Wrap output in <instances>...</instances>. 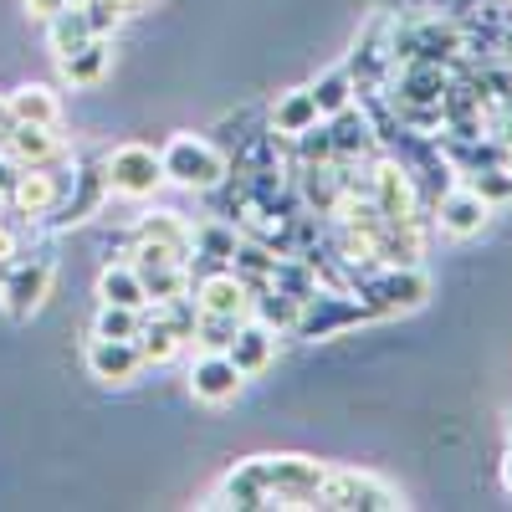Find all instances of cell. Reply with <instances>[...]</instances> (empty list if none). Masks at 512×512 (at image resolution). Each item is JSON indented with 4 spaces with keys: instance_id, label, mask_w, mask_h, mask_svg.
I'll use <instances>...</instances> for the list:
<instances>
[{
    "instance_id": "cell-36",
    "label": "cell",
    "mask_w": 512,
    "mask_h": 512,
    "mask_svg": "<svg viewBox=\"0 0 512 512\" xmlns=\"http://www.w3.org/2000/svg\"><path fill=\"white\" fill-rule=\"evenodd\" d=\"M502 487L512 492V451H507V461H502Z\"/></svg>"
},
{
    "instance_id": "cell-12",
    "label": "cell",
    "mask_w": 512,
    "mask_h": 512,
    "mask_svg": "<svg viewBox=\"0 0 512 512\" xmlns=\"http://www.w3.org/2000/svg\"><path fill=\"white\" fill-rule=\"evenodd\" d=\"M487 221H492V205L472 190V185H451L441 200H436V226H441V236H451V241H472V236H482L487 231Z\"/></svg>"
},
{
    "instance_id": "cell-32",
    "label": "cell",
    "mask_w": 512,
    "mask_h": 512,
    "mask_svg": "<svg viewBox=\"0 0 512 512\" xmlns=\"http://www.w3.org/2000/svg\"><path fill=\"white\" fill-rule=\"evenodd\" d=\"M21 6H26V16H31V21H41V26H47V21H52L62 6H72V0H21Z\"/></svg>"
},
{
    "instance_id": "cell-19",
    "label": "cell",
    "mask_w": 512,
    "mask_h": 512,
    "mask_svg": "<svg viewBox=\"0 0 512 512\" xmlns=\"http://www.w3.org/2000/svg\"><path fill=\"white\" fill-rule=\"evenodd\" d=\"M6 103H11V118L16 123L62 128V98H57V88H47V82H21V88L6 93Z\"/></svg>"
},
{
    "instance_id": "cell-11",
    "label": "cell",
    "mask_w": 512,
    "mask_h": 512,
    "mask_svg": "<svg viewBox=\"0 0 512 512\" xmlns=\"http://www.w3.org/2000/svg\"><path fill=\"white\" fill-rule=\"evenodd\" d=\"M0 154H6L16 169H36V164L72 159V144L47 123H11L6 134H0Z\"/></svg>"
},
{
    "instance_id": "cell-7",
    "label": "cell",
    "mask_w": 512,
    "mask_h": 512,
    "mask_svg": "<svg viewBox=\"0 0 512 512\" xmlns=\"http://www.w3.org/2000/svg\"><path fill=\"white\" fill-rule=\"evenodd\" d=\"M364 318H374L369 313V303L359 292H313L308 303H303V313H297V338H333V333H344V328H354V323H364Z\"/></svg>"
},
{
    "instance_id": "cell-1",
    "label": "cell",
    "mask_w": 512,
    "mask_h": 512,
    "mask_svg": "<svg viewBox=\"0 0 512 512\" xmlns=\"http://www.w3.org/2000/svg\"><path fill=\"white\" fill-rule=\"evenodd\" d=\"M159 164H164V185H180V190H221L226 175H231V159L200 134L164 139Z\"/></svg>"
},
{
    "instance_id": "cell-17",
    "label": "cell",
    "mask_w": 512,
    "mask_h": 512,
    "mask_svg": "<svg viewBox=\"0 0 512 512\" xmlns=\"http://www.w3.org/2000/svg\"><path fill=\"white\" fill-rule=\"evenodd\" d=\"M57 67H62V82H67V88H98V82L108 77V67H113V36L82 41V47H77L72 57H62Z\"/></svg>"
},
{
    "instance_id": "cell-18",
    "label": "cell",
    "mask_w": 512,
    "mask_h": 512,
    "mask_svg": "<svg viewBox=\"0 0 512 512\" xmlns=\"http://www.w3.org/2000/svg\"><path fill=\"white\" fill-rule=\"evenodd\" d=\"M323 123H328V134H333V159H369L374 154V123L354 103L344 113L323 118Z\"/></svg>"
},
{
    "instance_id": "cell-37",
    "label": "cell",
    "mask_w": 512,
    "mask_h": 512,
    "mask_svg": "<svg viewBox=\"0 0 512 512\" xmlns=\"http://www.w3.org/2000/svg\"><path fill=\"white\" fill-rule=\"evenodd\" d=\"M72 6H82V0H72Z\"/></svg>"
},
{
    "instance_id": "cell-16",
    "label": "cell",
    "mask_w": 512,
    "mask_h": 512,
    "mask_svg": "<svg viewBox=\"0 0 512 512\" xmlns=\"http://www.w3.org/2000/svg\"><path fill=\"white\" fill-rule=\"evenodd\" d=\"M272 349H277V333L262 323V318H246V323H236V338L226 344V354H231V364L251 379V374H262L267 364H272Z\"/></svg>"
},
{
    "instance_id": "cell-6",
    "label": "cell",
    "mask_w": 512,
    "mask_h": 512,
    "mask_svg": "<svg viewBox=\"0 0 512 512\" xmlns=\"http://www.w3.org/2000/svg\"><path fill=\"white\" fill-rule=\"evenodd\" d=\"M67 159L62 164H36V169H16V185L6 195V205L26 221H47L57 216V205L67 200Z\"/></svg>"
},
{
    "instance_id": "cell-35",
    "label": "cell",
    "mask_w": 512,
    "mask_h": 512,
    "mask_svg": "<svg viewBox=\"0 0 512 512\" xmlns=\"http://www.w3.org/2000/svg\"><path fill=\"white\" fill-rule=\"evenodd\" d=\"M502 139L512 144V98H507V113H502Z\"/></svg>"
},
{
    "instance_id": "cell-5",
    "label": "cell",
    "mask_w": 512,
    "mask_h": 512,
    "mask_svg": "<svg viewBox=\"0 0 512 512\" xmlns=\"http://www.w3.org/2000/svg\"><path fill=\"white\" fill-rule=\"evenodd\" d=\"M103 185L118 200H149L164 185L159 149H149V144H118V149H108L103 154Z\"/></svg>"
},
{
    "instance_id": "cell-29",
    "label": "cell",
    "mask_w": 512,
    "mask_h": 512,
    "mask_svg": "<svg viewBox=\"0 0 512 512\" xmlns=\"http://www.w3.org/2000/svg\"><path fill=\"white\" fill-rule=\"evenodd\" d=\"M144 323V308H118V303H98V318H93V333L98 338H134Z\"/></svg>"
},
{
    "instance_id": "cell-2",
    "label": "cell",
    "mask_w": 512,
    "mask_h": 512,
    "mask_svg": "<svg viewBox=\"0 0 512 512\" xmlns=\"http://www.w3.org/2000/svg\"><path fill=\"white\" fill-rule=\"evenodd\" d=\"M267 507H318V482L328 466L313 456H251Z\"/></svg>"
},
{
    "instance_id": "cell-4",
    "label": "cell",
    "mask_w": 512,
    "mask_h": 512,
    "mask_svg": "<svg viewBox=\"0 0 512 512\" xmlns=\"http://www.w3.org/2000/svg\"><path fill=\"white\" fill-rule=\"evenodd\" d=\"M354 292L369 303L374 318L379 313H410L431 297V277H425L420 267H369V272H359Z\"/></svg>"
},
{
    "instance_id": "cell-26",
    "label": "cell",
    "mask_w": 512,
    "mask_h": 512,
    "mask_svg": "<svg viewBox=\"0 0 512 512\" xmlns=\"http://www.w3.org/2000/svg\"><path fill=\"white\" fill-rule=\"evenodd\" d=\"M308 93H313V103H318V118H333V113H344V108L354 103L359 82H354L349 67H333V72H323V77L313 82Z\"/></svg>"
},
{
    "instance_id": "cell-28",
    "label": "cell",
    "mask_w": 512,
    "mask_h": 512,
    "mask_svg": "<svg viewBox=\"0 0 512 512\" xmlns=\"http://www.w3.org/2000/svg\"><path fill=\"white\" fill-rule=\"evenodd\" d=\"M466 185H472L487 205L512 200V169L507 164H482V169H466Z\"/></svg>"
},
{
    "instance_id": "cell-25",
    "label": "cell",
    "mask_w": 512,
    "mask_h": 512,
    "mask_svg": "<svg viewBox=\"0 0 512 512\" xmlns=\"http://www.w3.org/2000/svg\"><path fill=\"white\" fill-rule=\"evenodd\" d=\"M297 313H303V297H292L282 287H262V292H256V303H251V318H262L272 333H292Z\"/></svg>"
},
{
    "instance_id": "cell-34",
    "label": "cell",
    "mask_w": 512,
    "mask_h": 512,
    "mask_svg": "<svg viewBox=\"0 0 512 512\" xmlns=\"http://www.w3.org/2000/svg\"><path fill=\"white\" fill-rule=\"evenodd\" d=\"M11 123H16V118H11V103H6V98H0V134H6V128H11Z\"/></svg>"
},
{
    "instance_id": "cell-21",
    "label": "cell",
    "mask_w": 512,
    "mask_h": 512,
    "mask_svg": "<svg viewBox=\"0 0 512 512\" xmlns=\"http://www.w3.org/2000/svg\"><path fill=\"white\" fill-rule=\"evenodd\" d=\"M98 303H118V308H149L144 277L134 272V262H108L98 272Z\"/></svg>"
},
{
    "instance_id": "cell-23",
    "label": "cell",
    "mask_w": 512,
    "mask_h": 512,
    "mask_svg": "<svg viewBox=\"0 0 512 512\" xmlns=\"http://www.w3.org/2000/svg\"><path fill=\"white\" fill-rule=\"evenodd\" d=\"M318 123V103H313V93L308 88H292V93H282L277 103H272V134L277 139H297L303 128H313Z\"/></svg>"
},
{
    "instance_id": "cell-9",
    "label": "cell",
    "mask_w": 512,
    "mask_h": 512,
    "mask_svg": "<svg viewBox=\"0 0 512 512\" xmlns=\"http://www.w3.org/2000/svg\"><path fill=\"white\" fill-rule=\"evenodd\" d=\"M190 297L205 318H231V323L251 318V303H256L251 282L236 267H210L200 282H190Z\"/></svg>"
},
{
    "instance_id": "cell-31",
    "label": "cell",
    "mask_w": 512,
    "mask_h": 512,
    "mask_svg": "<svg viewBox=\"0 0 512 512\" xmlns=\"http://www.w3.org/2000/svg\"><path fill=\"white\" fill-rule=\"evenodd\" d=\"M82 11H88V26H93V36H113V31L128 21V11H118L113 0H82Z\"/></svg>"
},
{
    "instance_id": "cell-3",
    "label": "cell",
    "mask_w": 512,
    "mask_h": 512,
    "mask_svg": "<svg viewBox=\"0 0 512 512\" xmlns=\"http://www.w3.org/2000/svg\"><path fill=\"white\" fill-rule=\"evenodd\" d=\"M318 507H333V512H354V507H369V512H395L405 507V497L379 482L374 472H354V466H328L323 482H318Z\"/></svg>"
},
{
    "instance_id": "cell-13",
    "label": "cell",
    "mask_w": 512,
    "mask_h": 512,
    "mask_svg": "<svg viewBox=\"0 0 512 512\" xmlns=\"http://www.w3.org/2000/svg\"><path fill=\"white\" fill-rule=\"evenodd\" d=\"M82 364L98 384H134L144 374V359H139V344L134 338H88V349H82Z\"/></svg>"
},
{
    "instance_id": "cell-10",
    "label": "cell",
    "mask_w": 512,
    "mask_h": 512,
    "mask_svg": "<svg viewBox=\"0 0 512 512\" xmlns=\"http://www.w3.org/2000/svg\"><path fill=\"white\" fill-rule=\"evenodd\" d=\"M369 200L379 205L384 221H420V195H415V180L410 169L395 164V159H369Z\"/></svg>"
},
{
    "instance_id": "cell-38",
    "label": "cell",
    "mask_w": 512,
    "mask_h": 512,
    "mask_svg": "<svg viewBox=\"0 0 512 512\" xmlns=\"http://www.w3.org/2000/svg\"><path fill=\"white\" fill-rule=\"evenodd\" d=\"M502 6H512V0H502Z\"/></svg>"
},
{
    "instance_id": "cell-33",
    "label": "cell",
    "mask_w": 512,
    "mask_h": 512,
    "mask_svg": "<svg viewBox=\"0 0 512 512\" xmlns=\"http://www.w3.org/2000/svg\"><path fill=\"white\" fill-rule=\"evenodd\" d=\"M113 6H118V11H128V16H139V11H149V6H154V0H113Z\"/></svg>"
},
{
    "instance_id": "cell-30",
    "label": "cell",
    "mask_w": 512,
    "mask_h": 512,
    "mask_svg": "<svg viewBox=\"0 0 512 512\" xmlns=\"http://www.w3.org/2000/svg\"><path fill=\"white\" fill-rule=\"evenodd\" d=\"M292 144H297V164H328V159H333V134H328L323 118H318L313 128H303Z\"/></svg>"
},
{
    "instance_id": "cell-8",
    "label": "cell",
    "mask_w": 512,
    "mask_h": 512,
    "mask_svg": "<svg viewBox=\"0 0 512 512\" xmlns=\"http://www.w3.org/2000/svg\"><path fill=\"white\" fill-rule=\"evenodd\" d=\"M52 282H57V262L47 256H31V262H6V282H0V308H6L16 323L31 318L41 303L52 297Z\"/></svg>"
},
{
    "instance_id": "cell-15",
    "label": "cell",
    "mask_w": 512,
    "mask_h": 512,
    "mask_svg": "<svg viewBox=\"0 0 512 512\" xmlns=\"http://www.w3.org/2000/svg\"><path fill=\"white\" fill-rule=\"evenodd\" d=\"M128 231L144 236V241H159L169 251H180L185 262H190V272H195V226L180 216V210H144V216L128 226Z\"/></svg>"
},
{
    "instance_id": "cell-24",
    "label": "cell",
    "mask_w": 512,
    "mask_h": 512,
    "mask_svg": "<svg viewBox=\"0 0 512 512\" xmlns=\"http://www.w3.org/2000/svg\"><path fill=\"white\" fill-rule=\"evenodd\" d=\"M82 41H93V26H88V11L82 6H62L52 21H47V52L62 62V57H72Z\"/></svg>"
},
{
    "instance_id": "cell-27",
    "label": "cell",
    "mask_w": 512,
    "mask_h": 512,
    "mask_svg": "<svg viewBox=\"0 0 512 512\" xmlns=\"http://www.w3.org/2000/svg\"><path fill=\"white\" fill-rule=\"evenodd\" d=\"M231 251H236V231L231 226H200L195 231V262H210V267H226L231 262Z\"/></svg>"
},
{
    "instance_id": "cell-39",
    "label": "cell",
    "mask_w": 512,
    "mask_h": 512,
    "mask_svg": "<svg viewBox=\"0 0 512 512\" xmlns=\"http://www.w3.org/2000/svg\"><path fill=\"white\" fill-rule=\"evenodd\" d=\"M507 169H512V164H507Z\"/></svg>"
},
{
    "instance_id": "cell-20",
    "label": "cell",
    "mask_w": 512,
    "mask_h": 512,
    "mask_svg": "<svg viewBox=\"0 0 512 512\" xmlns=\"http://www.w3.org/2000/svg\"><path fill=\"white\" fill-rule=\"evenodd\" d=\"M338 190H344V169H338L333 159L328 164H297V195H303L308 210H318V216H328Z\"/></svg>"
},
{
    "instance_id": "cell-22",
    "label": "cell",
    "mask_w": 512,
    "mask_h": 512,
    "mask_svg": "<svg viewBox=\"0 0 512 512\" xmlns=\"http://www.w3.org/2000/svg\"><path fill=\"white\" fill-rule=\"evenodd\" d=\"M134 344H139V359H144V369H149V364H169V359H175V354L185 349V338L169 328L159 313L144 308V323H139V333H134Z\"/></svg>"
},
{
    "instance_id": "cell-14",
    "label": "cell",
    "mask_w": 512,
    "mask_h": 512,
    "mask_svg": "<svg viewBox=\"0 0 512 512\" xmlns=\"http://www.w3.org/2000/svg\"><path fill=\"white\" fill-rule=\"evenodd\" d=\"M246 390V374L231 364V354H205L190 364V395L200 405H231L236 395Z\"/></svg>"
}]
</instances>
